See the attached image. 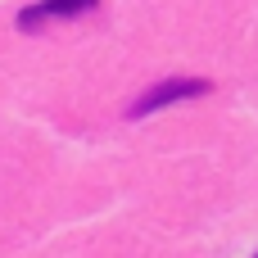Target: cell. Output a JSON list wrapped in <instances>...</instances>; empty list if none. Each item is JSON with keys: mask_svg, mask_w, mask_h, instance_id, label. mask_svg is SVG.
Returning a JSON list of instances; mask_svg holds the SVG:
<instances>
[{"mask_svg": "<svg viewBox=\"0 0 258 258\" xmlns=\"http://www.w3.org/2000/svg\"><path fill=\"white\" fill-rule=\"evenodd\" d=\"M86 9H95V0H36L32 9L18 14V27L32 32V27L50 23V18H73V14H86Z\"/></svg>", "mask_w": 258, "mask_h": 258, "instance_id": "2", "label": "cell"}, {"mask_svg": "<svg viewBox=\"0 0 258 258\" xmlns=\"http://www.w3.org/2000/svg\"><path fill=\"white\" fill-rule=\"evenodd\" d=\"M204 91H209V82H200V77H163L136 100L132 118H145V113H154V109H163L172 100H190V95H204Z\"/></svg>", "mask_w": 258, "mask_h": 258, "instance_id": "1", "label": "cell"}, {"mask_svg": "<svg viewBox=\"0 0 258 258\" xmlns=\"http://www.w3.org/2000/svg\"><path fill=\"white\" fill-rule=\"evenodd\" d=\"M254 258H258V254H254Z\"/></svg>", "mask_w": 258, "mask_h": 258, "instance_id": "3", "label": "cell"}]
</instances>
